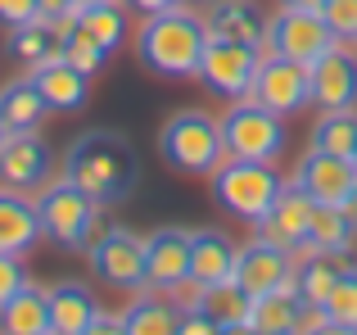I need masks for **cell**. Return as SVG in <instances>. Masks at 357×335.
Listing matches in <instances>:
<instances>
[{
	"instance_id": "cell-1",
	"label": "cell",
	"mask_w": 357,
	"mask_h": 335,
	"mask_svg": "<svg viewBox=\"0 0 357 335\" xmlns=\"http://www.w3.org/2000/svg\"><path fill=\"white\" fill-rule=\"evenodd\" d=\"M63 177L77 191H86L100 209L127 204L136 181H140V154L114 127H91V132L68 141V150H63Z\"/></svg>"
},
{
	"instance_id": "cell-2",
	"label": "cell",
	"mask_w": 357,
	"mask_h": 335,
	"mask_svg": "<svg viewBox=\"0 0 357 335\" xmlns=\"http://www.w3.org/2000/svg\"><path fill=\"white\" fill-rule=\"evenodd\" d=\"M131 45H136V59L158 77H195L208 50V23L185 5H172L163 14H149L136 27Z\"/></svg>"
},
{
	"instance_id": "cell-3",
	"label": "cell",
	"mask_w": 357,
	"mask_h": 335,
	"mask_svg": "<svg viewBox=\"0 0 357 335\" xmlns=\"http://www.w3.org/2000/svg\"><path fill=\"white\" fill-rule=\"evenodd\" d=\"M158 154H163L167 168H176L185 177H208L227 159L222 118L208 114V109H176L158 132Z\"/></svg>"
},
{
	"instance_id": "cell-4",
	"label": "cell",
	"mask_w": 357,
	"mask_h": 335,
	"mask_svg": "<svg viewBox=\"0 0 357 335\" xmlns=\"http://www.w3.org/2000/svg\"><path fill=\"white\" fill-rule=\"evenodd\" d=\"M208 191H213V200H218L227 213H236L240 222H253V227H258V222L271 213V204L280 200L285 181H280V172L271 163L231 159L227 154V159L208 172Z\"/></svg>"
},
{
	"instance_id": "cell-5",
	"label": "cell",
	"mask_w": 357,
	"mask_h": 335,
	"mask_svg": "<svg viewBox=\"0 0 357 335\" xmlns=\"http://www.w3.org/2000/svg\"><path fill=\"white\" fill-rule=\"evenodd\" d=\"M36 213H41V236L68 254H86L91 240L100 236V204L86 191H77L68 177L45 186L36 200Z\"/></svg>"
},
{
	"instance_id": "cell-6",
	"label": "cell",
	"mask_w": 357,
	"mask_h": 335,
	"mask_svg": "<svg viewBox=\"0 0 357 335\" xmlns=\"http://www.w3.org/2000/svg\"><path fill=\"white\" fill-rule=\"evenodd\" d=\"M222 136H227L231 159H258V163H276L289 145L285 118L262 109L258 100H236L222 114Z\"/></svg>"
},
{
	"instance_id": "cell-7",
	"label": "cell",
	"mask_w": 357,
	"mask_h": 335,
	"mask_svg": "<svg viewBox=\"0 0 357 335\" xmlns=\"http://www.w3.org/2000/svg\"><path fill=\"white\" fill-rule=\"evenodd\" d=\"M335 45H340V36L331 32V23L317 9H285L280 5L267 18V54H280V59H294L307 68V64H317Z\"/></svg>"
},
{
	"instance_id": "cell-8",
	"label": "cell",
	"mask_w": 357,
	"mask_h": 335,
	"mask_svg": "<svg viewBox=\"0 0 357 335\" xmlns=\"http://www.w3.org/2000/svg\"><path fill=\"white\" fill-rule=\"evenodd\" d=\"M91 258V272L100 276L105 285L114 290H127V295H140L149 285L145 276V240L127 227H105L86 249Z\"/></svg>"
},
{
	"instance_id": "cell-9",
	"label": "cell",
	"mask_w": 357,
	"mask_h": 335,
	"mask_svg": "<svg viewBox=\"0 0 357 335\" xmlns=\"http://www.w3.org/2000/svg\"><path fill=\"white\" fill-rule=\"evenodd\" d=\"M258 64H262V50L253 45H240V41H222V36H208V50L199 59V73L195 77L204 82V91L222 100H249L253 91V77H258Z\"/></svg>"
},
{
	"instance_id": "cell-10",
	"label": "cell",
	"mask_w": 357,
	"mask_h": 335,
	"mask_svg": "<svg viewBox=\"0 0 357 335\" xmlns=\"http://www.w3.org/2000/svg\"><path fill=\"white\" fill-rule=\"evenodd\" d=\"M294 272H298L294 254H289L285 245H276L271 236H262V231H258L249 245H240L236 276H231V281H236L249 299H258V295H271V290H280L285 281H294Z\"/></svg>"
},
{
	"instance_id": "cell-11",
	"label": "cell",
	"mask_w": 357,
	"mask_h": 335,
	"mask_svg": "<svg viewBox=\"0 0 357 335\" xmlns=\"http://www.w3.org/2000/svg\"><path fill=\"white\" fill-rule=\"evenodd\" d=\"M249 100H258L262 109L271 114H298V109L312 105V87H307V68L294 59H280V54H267L262 50V64H258V77H253V91Z\"/></svg>"
},
{
	"instance_id": "cell-12",
	"label": "cell",
	"mask_w": 357,
	"mask_h": 335,
	"mask_svg": "<svg viewBox=\"0 0 357 335\" xmlns=\"http://www.w3.org/2000/svg\"><path fill=\"white\" fill-rule=\"evenodd\" d=\"M294 186H303L317 204L326 209H349L353 191H357V163L344 159V154H321L307 150L294 168Z\"/></svg>"
},
{
	"instance_id": "cell-13",
	"label": "cell",
	"mask_w": 357,
	"mask_h": 335,
	"mask_svg": "<svg viewBox=\"0 0 357 335\" xmlns=\"http://www.w3.org/2000/svg\"><path fill=\"white\" fill-rule=\"evenodd\" d=\"M307 87H312V105L321 109V114L357 109V54L340 41L317 64H307Z\"/></svg>"
},
{
	"instance_id": "cell-14",
	"label": "cell",
	"mask_w": 357,
	"mask_h": 335,
	"mask_svg": "<svg viewBox=\"0 0 357 335\" xmlns=\"http://www.w3.org/2000/svg\"><path fill=\"white\" fill-rule=\"evenodd\" d=\"M50 172H54V154L36 132L5 136V145H0V186L23 191V195L45 191V186H50Z\"/></svg>"
},
{
	"instance_id": "cell-15",
	"label": "cell",
	"mask_w": 357,
	"mask_h": 335,
	"mask_svg": "<svg viewBox=\"0 0 357 335\" xmlns=\"http://www.w3.org/2000/svg\"><path fill=\"white\" fill-rule=\"evenodd\" d=\"M312 218H317V200L303 186L289 181L285 191H280V200L271 204V213L258 222V231L271 236L276 245H285L289 254H298V249H307V240H312Z\"/></svg>"
},
{
	"instance_id": "cell-16",
	"label": "cell",
	"mask_w": 357,
	"mask_h": 335,
	"mask_svg": "<svg viewBox=\"0 0 357 335\" xmlns=\"http://www.w3.org/2000/svg\"><path fill=\"white\" fill-rule=\"evenodd\" d=\"M145 276L163 295L190 285V231H181V227L154 231L145 240Z\"/></svg>"
},
{
	"instance_id": "cell-17",
	"label": "cell",
	"mask_w": 357,
	"mask_h": 335,
	"mask_svg": "<svg viewBox=\"0 0 357 335\" xmlns=\"http://www.w3.org/2000/svg\"><path fill=\"white\" fill-rule=\"evenodd\" d=\"M236 254L240 245L227 236V231H190V290H204V285H222L236 276Z\"/></svg>"
},
{
	"instance_id": "cell-18",
	"label": "cell",
	"mask_w": 357,
	"mask_h": 335,
	"mask_svg": "<svg viewBox=\"0 0 357 335\" xmlns=\"http://www.w3.org/2000/svg\"><path fill=\"white\" fill-rule=\"evenodd\" d=\"M27 77L36 82V91L45 96V105H50L54 114H73V109H82V105H86V96H91V77H86V73H77L63 54H50V59L32 64Z\"/></svg>"
},
{
	"instance_id": "cell-19",
	"label": "cell",
	"mask_w": 357,
	"mask_h": 335,
	"mask_svg": "<svg viewBox=\"0 0 357 335\" xmlns=\"http://www.w3.org/2000/svg\"><path fill=\"white\" fill-rule=\"evenodd\" d=\"M204 23H208V36L267 50V14H262L253 0H213Z\"/></svg>"
},
{
	"instance_id": "cell-20",
	"label": "cell",
	"mask_w": 357,
	"mask_h": 335,
	"mask_svg": "<svg viewBox=\"0 0 357 335\" xmlns=\"http://www.w3.org/2000/svg\"><path fill=\"white\" fill-rule=\"evenodd\" d=\"M41 240V213L23 191L0 186V254H27Z\"/></svg>"
},
{
	"instance_id": "cell-21",
	"label": "cell",
	"mask_w": 357,
	"mask_h": 335,
	"mask_svg": "<svg viewBox=\"0 0 357 335\" xmlns=\"http://www.w3.org/2000/svg\"><path fill=\"white\" fill-rule=\"evenodd\" d=\"M50 114H54V109L45 105V96L36 91L32 77H14V82L0 87V127H5V136L36 132Z\"/></svg>"
},
{
	"instance_id": "cell-22",
	"label": "cell",
	"mask_w": 357,
	"mask_h": 335,
	"mask_svg": "<svg viewBox=\"0 0 357 335\" xmlns=\"http://www.w3.org/2000/svg\"><path fill=\"white\" fill-rule=\"evenodd\" d=\"M45 299H50V331L54 335H82L91 322L100 318L96 295H91V285H82V281L50 285V290H45Z\"/></svg>"
},
{
	"instance_id": "cell-23",
	"label": "cell",
	"mask_w": 357,
	"mask_h": 335,
	"mask_svg": "<svg viewBox=\"0 0 357 335\" xmlns=\"http://www.w3.org/2000/svg\"><path fill=\"white\" fill-rule=\"evenodd\" d=\"M298 313H303V295H298V272H294V281L253 299L249 327L258 335H298Z\"/></svg>"
},
{
	"instance_id": "cell-24",
	"label": "cell",
	"mask_w": 357,
	"mask_h": 335,
	"mask_svg": "<svg viewBox=\"0 0 357 335\" xmlns=\"http://www.w3.org/2000/svg\"><path fill=\"white\" fill-rule=\"evenodd\" d=\"M303 263H298V295H303L307 304H326V295L335 290V281L340 276H349L357 267L353 249H344V254H326V249H303Z\"/></svg>"
},
{
	"instance_id": "cell-25",
	"label": "cell",
	"mask_w": 357,
	"mask_h": 335,
	"mask_svg": "<svg viewBox=\"0 0 357 335\" xmlns=\"http://www.w3.org/2000/svg\"><path fill=\"white\" fill-rule=\"evenodd\" d=\"M0 331L5 335H45L50 331V299L41 285H23L14 299L0 304Z\"/></svg>"
},
{
	"instance_id": "cell-26",
	"label": "cell",
	"mask_w": 357,
	"mask_h": 335,
	"mask_svg": "<svg viewBox=\"0 0 357 335\" xmlns=\"http://www.w3.org/2000/svg\"><path fill=\"white\" fill-rule=\"evenodd\" d=\"M122 327H127V335H176L181 308H176L172 299H163V290L136 295V299L127 304V313H122Z\"/></svg>"
},
{
	"instance_id": "cell-27",
	"label": "cell",
	"mask_w": 357,
	"mask_h": 335,
	"mask_svg": "<svg viewBox=\"0 0 357 335\" xmlns=\"http://www.w3.org/2000/svg\"><path fill=\"white\" fill-rule=\"evenodd\" d=\"M195 308H199L208 322H218V327H236V322H249L253 299L240 290L236 281H222V285H204V290H195Z\"/></svg>"
},
{
	"instance_id": "cell-28",
	"label": "cell",
	"mask_w": 357,
	"mask_h": 335,
	"mask_svg": "<svg viewBox=\"0 0 357 335\" xmlns=\"http://www.w3.org/2000/svg\"><path fill=\"white\" fill-rule=\"evenodd\" d=\"M307 150L344 154V159H353V150H357V109H335V114H321L312 123Z\"/></svg>"
},
{
	"instance_id": "cell-29",
	"label": "cell",
	"mask_w": 357,
	"mask_h": 335,
	"mask_svg": "<svg viewBox=\"0 0 357 335\" xmlns=\"http://www.w3.org/2000/svg\"><path fill=\"white\" fill-rule=\"evenodd\" d=\"M353 236H357V222H353V213H349V209H326V204H317L312 240H307V249L344 254V249H353Z\"/></svg>"
},
{
	"instance_id": "cell-30",
	"label": "cell",
	"mask_w": 357,
	"mask_h": 335,
	"mask_svg": "<svg viewBox=\"0 0 357 335\" xmlns=\"http://www.w3.org/2000/svg\"><path fill=\"white\" fill-rule=\"evenodd\" d=\"M77 27L91 32L109 54H118L127 45V14H122L118 0H105V5H91L86 14H77Z\"/></svg>"
},
{
	"instance_id": "cell-31",
	"label": "cell",
	"mask_w": 357,
	"mask_h": 335,
	"mask_svg": "<svg viewBox=\"0 0 357 335\" xmlns=\"http://www.w3.org/2000/svg\"><path fill=\"white\" fill-rule=\"evenodd\" d=\"M59 27L50 23V18H36V23H23L14 27V36H9V50L18 54L23 64H41L50 59V54H59Z\"/></svg>"
},
{
	"instance_id": "cell-32",
	"label": "cell",
	"mask_w": 357,
	"mask_h": 335,
	"mask_svg": "<svg viewBox=\"0 0 357 335\" xmlns=\"http://www.w3.org/2000/svg\"><path fill=\"white\" fill-rule=\"evenodd\" d=\"M59 54H63V59H68L77 73H86V77H96V73L109 64V50H105V45H100L91 32H82L77 23H73L68 32H63V41H59Z\"/></svg>"
},
{
	"instance_id": "cell-33",
	"label": "cell",
	"mask_w": 357,
	"mask_h": 335,
	"mask_svg": "<svg viewBox=\"0 0 357 335\" xmlns=\"http://www.w3.org/2000/svg\"><path fill=\"white\" fill-rule=\"evenodd\" d=\"M321 308H326V318H331V322L357 331V267H353L349 276H340V281H335V290L326 295Z\"/></svg>"
},
{
	"instance_id": "cell-34",
	"label": "cell",
	"mask_w": 357,
	"mask_h": 335,
	"mask_svg": "<svg viewBox=\"0 0 357 335\" xmlns=\"http://www.w3.org/2000/svg\"><path fill=\"white\" fill-rule=\"evenodd\" d=\"M321 18L331 23V32L340 41H357V0H326Z\"/></svg>"
},
{
	"instance_id": "cell-35",
	"label": "cell",
	"mask_w": 357,
	"mask_h": 335,
	"mask_svg": "<svg viewBox=\"0 0 357 335\" xmlns=\"http://www.w3.org/2000/svg\"><path fill=\"white\" fill-rule=\"evenodd\" d=\"M23 285H32V276L23 267V254H0V304L14 299Z\"/></svg>"
},
{
	"instance_id": "cell-36",
	"label": "cell",
	"mask_w": 357,
	"mask_h": 335,
	"mask_svg": "<svg viewBox=\"0 0 357 335\" xmlns=\"http://www.w3.org/2000/svg\"><path fill=\"white\" fill-rule=\"evenodd\" d=\"M41 18V0H0V27H23Z\"/></svg>"
},
{
	"instance_id": "cell-37",
	"label": "cell",
	"mask_w": 357,
	"mask_h": 335,
	"mask_svg": "<svg viewBox=\"0 0 357 335\" xmlns=\"http://www.w3.org/2000/svg\"><path fill=\"white\" fill-rule=\"evenodd\" d=\"M176 335H222V327H218V322H208L190 304V308H181V327H176Z\"/></svg>"
},
{
	"instance_id": "cell-38",
	"label": "cell",
	"mask_w": 357,
	"mask_h": 335,
	"mask_svg": "<svg viewBox=\"0 0 357 335\" xmlns=\"http://www.w3.org/2000/svg\"><path fill=\"white\" fill-rule=\"evenodd\" d=\"M82 335H127V327H122V313H100V318L91 322Z\"/></svg>"
},
{
	"instance_id": "cell-39",
	"label": "cell",
	"mask_w": 357,
	"mask_h": 335,
	"mask_svg": "<svg viewBox=\"0 0 357 335\" xmlns=\"http://www.w3.org/2000/svg\"><path fill=\"white\" fill-rule=\"evenodd\" d=\"M41 18H50V23L73 18V0H41Z\"/></svg>"
},
{
	"instance_id": "cell-40",
	"label": "cell",
	"mask_w": 357,
	"mask_h": 335,
	"mask_svg": "<svg viewBox=\"0 0 357 335\" xmlns=\"http://www.w3.org/2000/svg\"><path fill=\"white\" fill-rule=\"evenodd\" d=\"M131 9H136V14H163V9H172V5H181V0H127Z\"/></svg>"
},
{
	"instance_id": "cell-41",
	"label": "cell",
	"mask_w": 357,
	"mask_h": 335,
	"mask_svg": "<svg viewBox=\"0 0 357 335\" xmlns=\"http://www.w3.org/2000/svg\"><path fill=\"white\" fill-rule=\"evenodd\" d=\"M280 5H285V9H317V14H321L326 0H280Z\"/></svg>"
},
{
	"instance_id": "cell-42",
	"label": "cell",
	"mask_w": 357,
	"mask_h": 335,
	"mask_svg": "<svg viewBox=\"0 0 357 335\" xmlns=\"http://www.w3.org/2000/svg\"><path fill=\"white\" fill-rule=\"evenodd\" d=\"M312 335H357L353 327H340V322H326L321 331H312Z\"/></svg>"
},
{
	"instance_id": "cell-43",
	"label": "cell",
	"mask_w": 357,
	"mask_h": 335,
	"mask_svg": "<svg viewBox=\"0 0 357 335\" xmlns=\"http://www.w3.org/2000/svg\"><path fill=\"white\" fill-rule=\"evenodd\" d=\"M222 335H258V331H253L249 322H236V327H222Z\"/></svg>"
},
{
	"instance_id": "cell-44",
	"label": "cell",
	"mask_w": 357,
	"mask_h": 335,
	"mask_svg": "<svg viewBox=\"0 0 357 335\" xmlns=\"http://www.w3.org/2000/svg\"><path fill=\"white\" fill-rule=\"evenodd\" d=\"M91 5H105V0H73V18H77V14H86Z\"/></svg>"
},
{
	"instance_id": "cell-45",
	"label": "cell",
	"mask_w": 357,
	"mask_h": 335,
	"mask_svg": "<svg viewBox=\"0 0 357 335\" xmlns=\"http://www.w3.org/2000/svg\"><path fill=\"white\" fill-rule=\"evenodd\" d=\"M349 213H353V222H357V191H353V200H349Z\"/></svg>"
},
{
	"instance_id": "cell-46",
	"label": "cell",
	"mask_w": 357,
	"mask_h": 335,
	"mask_svg": "<svg viewBox=\"0 0 357 335\" xmlns=\"http://www.w3.org/2000/svg\"><path fill=\"white\" fill-rule=\"evenodd\" d=\"M181 5H213V0H181Z\"/></svg>"
},
{
	"instance_id": "cell-47",
	"label": "cell",
	"mask_w": 357,
	"mask_h": 335,
	"mask_svg": "<svg viewBox=\"0 0 357 335\" xmlns=\"http://www.w3.org/2000/svg\"><path fill=\"white\" fill-rule=\"evenodd\" d=\"M0 145H5V127H0Z\"/></svg>"
},
{
	"instance_id": "cell-48",
	"label": "cell",
	"mask_w": 357,
	"mask_h": 335,
	"mask_svg": "<svg viewBox=\"0 0 357 335\" xmlns=\"http://www.w3.org/2000/svg\"><path fill=\"white\" fill-rule=\"evenodd\" d=\"M353 163H357V150H353Z\"/></svg>"
},
{
	"instance_id": "cell-49",
	"label": "cell",
	"mask_w": 357,
	"mask_h": 335,
	"mask_svg": "<svg viewBox=\"0 0 357 335\" xmlns=\"http://www.w3.org/2000/svg\"><path fill=\"white\" fill-rule=\"evenodd\" d=\"M45 335H54V331H45Z\"/></svg>"
},
{
	"instance_id": "cell-50",
	"label": "cell",
	"mask_w": 357,
	"mask_h": 335,
	"mask_svg": "<svg viewBox=\"0 0 357 335\" xmlns=\"http://www.w3.org/2000/svg\"><path fill=\"white\" fill-rule=\"evenodd\" d=\"M0 335H5V331H0Z\"/></svg>"
}]
</instances>
